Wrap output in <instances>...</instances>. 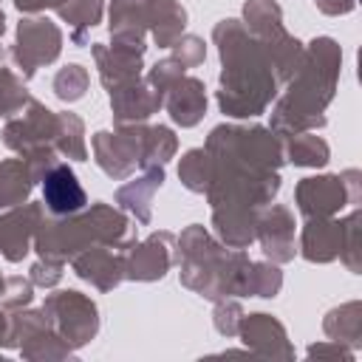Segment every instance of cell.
Masks as SVG:
<instances>
[{
  "mask_svg": "<svg viewBox=\"0 0 362 362\" xmlns=\"http://www.w3.org/2000/svg\"><path fill=\"white\" fill-rule=\"evenodd\" d=\"M42 198L54 212L65 215V212H76L85 204V189L79 187L76 175L68 167H57L42 181Z\"/></svg>",
  "mask_w": 362,
  "mask_h": 362,
  "instance_id": "obj_1",
  "label": "cell"
}]
</instances>
